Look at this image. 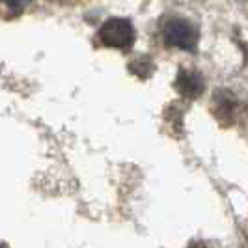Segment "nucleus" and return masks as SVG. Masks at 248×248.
Segmentation results:
<instances>
[{"label": "nucleus", "instance_id": "nucleus-3", "mask_svg": "<svg viewBox=\"0 0 248 248\" xmlns=\"http://www.w3.org/2000/svg\"><path fill=\"white\" fill-rule=\"evenodd\" d=\"M175 88L181 95L194 99V97L202 95V92H203V78L196 71H179L177 78H175Z\"/></svg>", "mask_w": 248, "mask_h": 248}, {"label": "nucleus", "instance_id": "nucleus-1", "mask_svg": "<svg viewBox=\"0 0 248 248\" xmlns=\"http://www.w3.org/2000/svg\"><path fill=\"white\" fill-rule=\"evenodd\" d=\"M162 36L168 45L188 50V52H194L198 45V30L186 19H179V17H172L164 23Z\"/></svg>", "mask_w": 248, "mask_h": 248}, {"label": "nucleus", "instance_id": "nucleus-2", "mask_svg": "<svg viewBox=\"0 0 248 248\" xmlns=\"http://www.w3.org/2000/svg\"><path fill=\"white\" fill-rule=\"evenodd\" d=\"M99 39L114 49H131L135 43V28L127 19H110L99 28Z\"/></svg>", "mask_w": 248, "mask_h": 248}]
</instances>
